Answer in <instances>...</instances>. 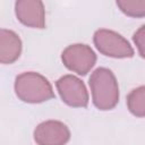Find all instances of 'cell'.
<instances>
[{"instance_id": "277c9868", "label": "cell", "mask_w": 145, "mask_h": 145, "mask_svg": "<svg viewBox=\"0 0 145 145\" xmlns=\"http://www.w3.org/2000/svg\"><path fill=\"white\" fill-rule=\"evenodd\" d=\"M63 65L78 75H86L96 62V54L86 44H71L61 53Z\"/></svg>"}, {"instance_id": "ba28073f", "label": "cell", "mask_w": 145, "mask_h": 145, "mask_svg": "<svg viewBox=\"0 0 145 145\" xmlns=\"http://www.w3.org/2000/svg\"><path fill=\"white\" fill-rule=\"evenodd\" d=\"M22 52V40L17 33L0 28V63L15 62Z\"/></svg>"}, {"instance_id": "8992f818", "label": "cell", "mask_w": 145, "mask_h": 145, "mask_svg": "<svg viewBox=\"0 0 145 145\" xmlns=\"http://www.w3.org/2000/svg\"><path fill=\"white\" fill-rule=\"evenodd\" d=\"M69 139V128L58 120L43 121L34 130V140L37 145H66Z\"/></svg>"}, {"instance_id": "5b68a950", "label": "cell", "mask_w": 145, "mask_h": 145, "mask_svg": "<svg viewBox=\"0 0 145 145\" xmlns=\"http://www.w3.org/2000/svg\"><path fill=\"white\" fill-rule=\"evenodd\" d=\"M61 100L69 106L86 108L88 104V93L84 83L74 75H65L56 83Z\"/></svg>"}, {"instance_id": "8fae6325", "label": "cell", "mask_w": 145, "mask_h": 145, "mask_svg": "<svg viewBox=\"0 0 145 145\" xmlns=\"http://www.w3.org/2000/svg\"><path fill=\"white\" fill-rule=\"evenodd\" d=\"M134 43L137 46V50L139 52V56L142 58H144V44H145V26H140L138 31L135 32L134 36H133Z\"/></svg>"}, {"instance_id": "7a4b0ae2", "label": "cell", "mask_w": 145, "mask_h": 145, "mask_svg": "<svg viewBox=\"0 0 145 145\" xmlns=\"http://www.w3.org/2000/svg\"><path fill=\"white\" fill-rule=\"evenodd\" d=\"M15 93L27 103H41L54 97L50 82L39 72L26 71L15 79Z\"/></svg>"}, {"instance_id": "30bf717a", "label": "cell", "mask_w": 145, "mask_h": 145, "mask_svg": "<svg viewBox=\"0 0 145 145\" xmlns=\"http://www.w3.org/2000/svg\"><path fill=\"white\" fill-rule=\"evenodd\" d=\"M116 3L120 8V10L127 16L142 18L145 15V0H138V1L119 0Z\"/></svg>"}, {"instance_id": "9c48e42d", "label": "cell", "mask_w": 145, "mask_h": 145, "mask_svg": "<svg viewBox=\"0 0 145 145\" xmlns=\"http://www.w3.org/2000/svg\"><path fill=\"white\" fill-rule=\"evenodd\" d=\"M145 87L139 86L133 89L127 96V106L129 111L138 117L143 118L145 116Z\"/></svg>"}, {"instance_id": "52a82bcc", "label": "cell", "mask_w": 145, "mask_h": 145, "mask_svg": "<svg viewBox=\"0 0 145 145\" xmlns=\"http://www.w3.org/2000/svg\"><path fill=\"white\" fill-rule=\"evenodd\" d=\"M17 19L28 27L43 28L45 26V11L42 1L19 0L15 3Z\"/></svg>"}, {"instance_id": "3957f363", "label": "cell", "mask_w": 145, "mask_h": 145, "mask_svg": "<svg viewBox=\"0 0 145 145\" xmlns=\"http://www.w3.org/2000/svg\"><path fill=\"white\" fill-rule=\"evenodd\" d=\"M96 49L104 56L112 58H131L134 49L129 42L114 31L101 28L94 33L93 36Z\"/></svg>"}, {"instance_id": "6da1fadb", "label": "cell", "mask_w": 145, "mask_h": 145, "mask_svg": "<svg viewBox=\"0 0 145 145\" xmlns=\"http://www.w3.org/2000/svg\"><path fill=\"white\" fill-rule=\"evenodd\" d=\"M92 100L99 110H111L119 102V86L113 72L104 67L95 69L88 80Z\"/></svg>"}]
</instances>
